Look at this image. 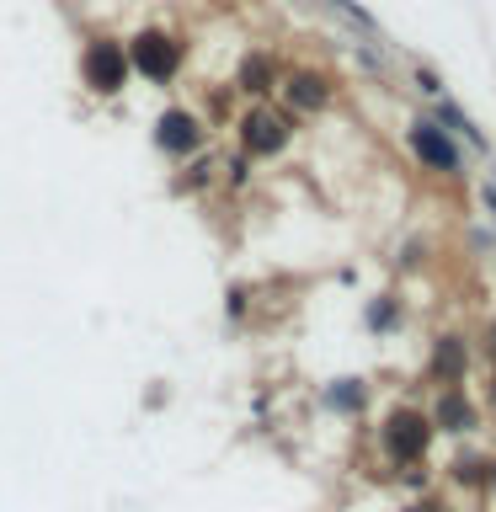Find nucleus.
Wrapping results in <instances>:
<instances>
[{"instance_id":"1","label":"nucleus","mask_w":496,"mask_h":512,"mask_svg":"<svg viewBox=\"0 0 496 512\" xmlns=\"http://www.w3.org/2000/svg\"><path fill=\"white\" fill-rule=\"evenodd\" d=\"M128 70H139L144 80H155V86H166V80H176V70H182V43L171 38V32H139L134 43H128Z\"/></svg>"},{"instance_id":"2","label":"nucleus","mask_w":496,"mask_h":512,"mask_svg":"<svg viewBox=\"0 0 496 512\" xmlns=\"http://www.w3.org/2000/svg\"><path fill=\"white\" fill-rule=\"evenodd\" d=\"M80 75H86V86L96 96H118L128 86V48L123 43H107V38H96L86 43V59H80Z\"/></svg>"},{"instance_id":"3","label":"nucleus","mask_w":496,"mask_h":512,"mask_svg":"<svg viewBox=\"0 0 496 512\" xmlns=\"http://www.w3.org/2000/svg\"><path fill=\"white\" fill-rule=\"evenodd\" d=\"M427 438H432V422L422 411H395L390 422H384V448H390V459H400V464L422 459Z\"/></svg>"},{"instance_id":"4","label":"nucleus","mask_w":496,"mask_h":512,"mask_svg":"<svg viewBox=\"0 0 496 512\" xmlns=\"http://www.w3.org/2000/svg\"><path fill=\"white\" fill-rule=\"evenodd\" d=\"M240 144H246L251 155H278L288 144V118L272 107H256L246 123H240Z\"/></svg>"},{"instance_id":"5","label":"nucleus","mask_w":496,"mask_h":512,"mask_svg":"<svg viewBox=\"0 0 496 512\" xmlns=\"http://www.w3.org/2000/svg\"><path fill=\"white\" fill-rule=\"evenodd\" d=\"M155 144L166 155H192L203 144V123L192 118L187 107H171V112H160V123H155Z\"/></svg>"},{"instance_id":"6","label":"nucleus","mask_w":496,"mask_h":512,"mask_svg":"<svg viewBox=\"0 0 496 512\" xmlns=\"http://www.w3.org/2000/svg\"><path fill=\"white\" fill-rule=\"evenodd\" d=\"M411 150L422 155L432 171H454V166H459V150L448 144V134H443L438 123H416V128H411Z\"/></svg>"},{"instance_id":"7","label":"nucleus","mask_w":496,"mask_h":512,"mask_svg":"<svg viewBox=\"0 0 496 512\" xmlns=\"http://www.w3.org/2000/svg\"><path fill=\"white\" fill-rule=\"evenodd\" d=\"M326 80H320V75H294V80H288V102H294L299 112H315V107H326Z\"/></svg>"},{"instance_id":"8","label":"nucleus","mask_w":496,"mask_h":512,"mask_svg":"<svg viewBox=\"0 0 496 512\" xmlns=\"http://www.w3.org/2000/svg\"><path fill=\"white\" fill-rule=\"evenodd\" d=\"M240 86H246V91H256V96H262V91H272V64H267L262 54H256V59H246V64H240Z\"/></svg>"},{"instance_id":"9","label":"nucleus","mask_w":496,"mask_h":512,"mask_svg":"<svg viewBox=\"0 0 496 512\" xmlns=\"http://www.w3.org/2000/svg\"><path fill=\"white\" fill-rule=\"evenodd\" d=\"M438 422H443V427H454V432H464V427L475 422V416H470V406H464L459 395H443V406H438Z\"/></svg>"},{"instance_id":"10","label":"nucleus","mask_w":496,"mask_h":512,"mask_svg":"<svg viewBox=\"0 0 496 512\" xmlns=\"http://www.w3.org/2000/svg\"><path fill=\"white\" fill-rule=\"evenodd\" d=\"M326 400H331L336 411H358V406H363V384H352V379H342V384H336V390H331Z\"/></svg>"},{"instance_id":"11","label":"nucleus","mask_w":496,"mask_h":512,"mask_svg":"<svg viewBox=\"0 0 496 512\" xmlns=\"http://www.w3.org/2000/svg\"><path fill=\"white\" fill-rule=\"evenodd\" d=\"M459 368H464V358H459V342L448 336V342L438 347V374H443V379H459Z\"/></svg>"},{"instance_id":"12","label":"nucleus","mask_w":496,"mask_h":512,"mask_svg":"<svg viewBox=\"0 0 496 512\" xmlns=\"http://www.w3.org/2000/svg\"><path fill=\"white\" fill-rule=\"evenodd\" d=\"M416 512H432V507H416Z\"/></svg>"}]
</instances>
